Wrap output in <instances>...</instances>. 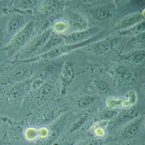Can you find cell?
Returning <instances> with one entry per match:
<instances>
[{
	"label": "cell",
	"mask_w": 145,
	"mask_h": 145,
	"mask_svg": "<svg viewBox=\"0 0 145 145\" xmlns=\"http://www.w3.org/2000/svg\"><path fill=\"white\" fill-rule=\"evenodd\" d=\"M79 45L78 44L60 45L45 54L43 57L46 59L54 58L74 50Z\"/></svg>",
	"instance_id": "6da1fadb"
},
{
	"label": "cell",
	"mask_w": 145,
	"mask_h": 145,
	"mask_svg": "<svg viewBox=\"0 0 145 145\" xmlns=\"http://www.w3.org/2000/svg\"><path fill=\"white\" fill-rule=\"evenodd\" d=\"M52 30L49 29L38 35L29 48V52H39L52 35Z\"/></svg>",
	"instance_id": "7a4b0ae2"
},
{
	"label": "cell",
	"mask_w": 145,
	"mask_h": 145,
	"mask_svg": "<svg viewBox=\"0 0 145 145\" xmlns=\"http://www.w3.org/2000/svg\"><path fill=\"white\" fill-rule=\"evenodd\" d=\"M65 42V40L63 35L52 34L49 40L39 52V54L46 53Z\"/></svg>",
	"instance_id": "3957f363"
},
{
	"label": "cell",
	"mask_w": 145,
	"mask_h": 145,
	"mask_svg": "<svg viewBox=\"0 0 145 145\" xmlns=\"http://www.w3.org/2000/svg\"><path fill=\"white\" fill-rule=\"evenodd\" d=\"M63 7L61 2L57 1H48L44 2L41 6L40 10L41 12L47 16L57 13Z\"/></svg>",
	"instance_id": "277c9868"
},
{
	"label": "cell",
	"mask_w": 145,
	"mask_h": 145,
	"mask_svg": "<svg viewBox=\"0 0 145 145\" xmlns=\"http://www.w3.org/2000/svg\"><path fill=\"white\" fill-rule=\"evenodd\" d=\"M34 23L31 22L16 36L15 40L19 44H23L26 43L30 38L34 28Z\"/></svg>",
	"instance_id": "5b68a950"
},
{
	"label": "cell",
	"mask_w": 145,
	"mask_h": 145,
	"mask_svg": "<svg viewBox=\"0 0 145 145\" xmlns=\"http://www.w3.org/2000/svg\"><path fill=\"white\" fill-rule=\"evenodd\" d=\"M88 31L74 33L67 35H63L65 42L69 44H75L78 41L86 38L90 34Z\"/></svg>",
	"instance_id": "8992f818"
},
{
	"label": "cell",
	"mask_w": 145,
	"mask_h": 145,
	"mask_svg": "<svg viewBox=\"0 0 145 145\" xmlns=\"http://www.w3.org/2000/svg\"><path fill=\"white\" fill-rule=\"evenodd\" d=\"M53 92L52 86L49 84H46L40 89L38 93L39 98L41 100H46L51 97Z\"/></svg>",
	"instance_id": "52a82bcc"
},
{
	"label": "cell",
	"mask_w": 145,
	"mask_h": 145,
	"mask_svg": "<svg viewBox=\"0 0 145 145\" xmlns=\"http://www.w3.org/2000/svg\"><path fill=\"white\" fill-rule=\"evenodd\" d=\"M20 142L12 136L9 131L0 137V145H18Z\"/></svg>",
	"instance_id": "ba28073f"
},
{
	"label": "cell",
	"mask_w": 145,
	"mask_h": 145,
	"mask_svg": "<svg viewBox=\"0 0 145 145\" xmlns=\"http://www.w3.org/2000/svg\"><path fill=\"white\" fill-rule=\"evenodd\" d=\"M140 127L137 124H133L127 127L125 130L124 135L127 138H132L138 133Z\"/></svg>",
	"instance_id": "9c48e42d"
},
{
	"label": "cell",
	"mask_w": 145,
	"mask_h": 145,
	"mask_svg": "<svg viewBox=\"0 0 145 145\" xmlns=\"http://www.w3.org/2000/svg\"><path fill=\"white\" fill-rule=\"evenodd\" d=\"M69 26L67 23L63 21L60 20L55 22L53 26L54 31L57 34L64 33L67 30Z\"/></svg>",
	"instance_id": "30bf717a"
},
{
	"label": "cell",
	"mask_w": 145,
	"mask_h": 145,
	"mask_svg": "<svg viewBox=\"0 0 145 145\" xmlns=\"http://www.w3.org/2000/svg\"><path fill=\"white\" fill-rule=\"evenodd\" d=\"M74 72L73 67L71 65H68L65 66L62 72L64 80L66 82H70L73 77Z\"/></svg>",
	"instance_id": "8fae6325"
},
{
	"label": "cell",
	"mask_w": 145,
	"mask_h": 145,
	"mask_svg": "<svg viewBox=\"0 0 145 145\" xmlns=\"http://www.w3.org/2000/svg\"><path fill=\"white\" fill-rule=\"evenodd\" d=\"M20 25V22L18 20L14 19L11 20L8 24V31L11 33L16 32L18 29Z\"/></svg>",
	"instance_id": "7c38bea8"
},
{
	"label": "cell",
	"mask_w": 145,
	"mask_h": 145,
	"mask_svg": "<svg viewBox=\"0 0 145 145\" xmlns=\"http://www.w3.org/2000/svg\"><path fill=\"white\" fill-rule=\"evenodd\" d=\"M22 91L18 88H14L9 92V96L10 98L14 101L19 100L22 95Z\"/></svg>",
	"instance_id": "4fadbf2b"
},
{
	"label": "cell",
	"mask_w": 145,
	"mask_h": 145,
	"mask_svg": "<svg viewBox=\"0 0 145 145\" xmlns=\"http://www.w3.org/2000/svg\"><path fill=\"white\" fill-rule=\"evenodd\" d=\"M39 4V2L37 1L33 0H25L21 1L20 4L23 7L30 8L37 6Z\"/></svg>",
	"instance_id": "5bb4252c"
},
{
	"label": "cell",
	"mask_w": 145,
	"mask_h": 145,
	"mask_svg": "<svg viewBox=\"0 0 145 145\" xmlns=\"http://www.w3.org/2000/svg\"><path fill=\"white\" fill-rule=\"evenodd\" d=\"M25 74V71L21 68H18L14 71L12 74L13 78L18 80L22 78Z\"/></svg>",
	"instance_id": "9a60e30c"
},
{
	"label": "cell",
	"mask_w": 145,
	"mask_h": 145,
	"mask_svg": "<svg viewBox=\"0 0 145 145\" xmlns=\"http://www.w3.org/2000/svg\"><path fill=\"white\" fill-rule=\"evenodd\" d=\"M10 125L9 124L0 121V137L8 132Z\"/></svg>",
	"instance_id": "2e32d148"
},
{
	"label": "cell",
	"mask_w": 145,
	"mask_h": 145,
	"mask_svg": "<svg viewBox=\"0 0 145 145\" xmlns=\"http://www.w3.org/2000/svg\"><path fill=\"white\" fill-rule=\"evenodd\" d=\"M110 45L109 41H104L100 43L97 46V50L100 52H104L107 50Z\"/></svg>",
	"instance_id": "e0dca14e"
},
{
	"label": "cell",
	"mask_w": 145,
	"mask_h": 145,
	"mask_svg": "<svg viewBox=\"0 0 145 145\" xmlns=\"http://www.w3.org/2000/svg\"><path fill=\"white\" fill-rule=\"evenodd\" d=\"M96 15L99 19H103L107 17L108 12L106 9L101 8L99 9L97 11Z\"/></svg>",
	"instance_id": "ac0fdd59"
},
{
	"label": "cell",
	"mask_w": 145,
	"mask_h": 145,
	"mask_svg": "<svg viewBox=\"0 0 145 145\" xmlns=\"http://www.w3.org/2000/svg\"><path fill=\"white\" fill-rule=\"evenodd\" d=\"M90 99L88 98H84L80 99L79 101V105L82 107L87 106L89 103Z\"/></svg>",
	"instance_id": "d6986e66"
},
{
	"label": "cell",
	"mask_w": 145,
	"mask_h": 145,
	"mask_svg": "<svg viewBox=\"0 0 145 145\" xmlns=\"http://www.w3.org/2000/svg\"><path fill=\"white\" fill-rule=\"evenodd\" d=\"M144 55V52L142 51H139L135 52L133 55L135 58L139 59L142 57Z\"/></svg>",
	"instance_id": "ffe728a7"
},
{
	"label": "cell",
	"mask_w": 145,
	"mask_h": 145,
	"mask_svg": "<svg viewBox=\"0 0 145 145\" xmlns=\"http://www.w3.org/2000/svg\"><path fill=\"white\" fill-rule=\"evenodd\" d=\"M84 145H97V144L95 141L92 140L87 142Z\"/></svg>",
	"instance_id": "44dd1931"
},
{
	"label": "cell",
	"mask_w": 145,
	"mask_h": 145,
	"mask_svg": "<svg viewBox=\"0 0 145 145\" xmlns=\"http://www.w3.org/2000/svg\"><path fill=\"white\" fill-rule=\"evenodd\" d=\"M1 37H2L1 34V32H0V40H1Z\"/></svg>",
	"instance_id": "7402d4cb"
}]
</instances>
